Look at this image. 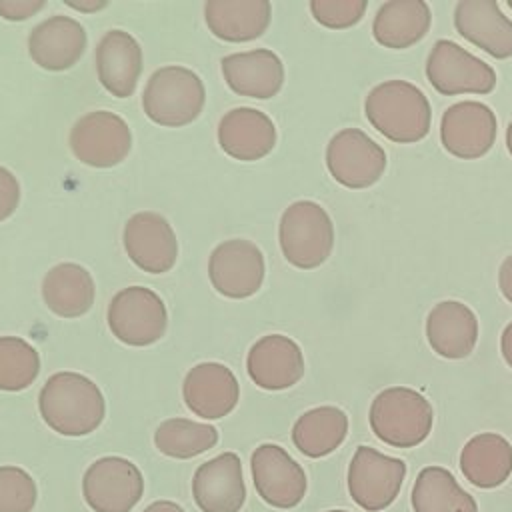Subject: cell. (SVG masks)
<instances>
[{
	"label": "cell",
	"instance_id": "6da1fadb",
	"mask_svg": "<svg viewBox=\"0 0 512 512\" xmlns=\"http://www.w3.org/2000/svg\"><path fill=\"white\" fill-rule=\"evenodd\" d=\"M38 410L48 428L76 438L94 432L102 424L106 400L88 376L56 372L44 382L38 394Z\"/></svg>",
	"mask_w": 512,
	"mask_h": 512
},
{
	"label": "cell",
	"instance_id": "7a4b0ae2",
	"mask_svg": "<svg viewBox=\"0 0 512 512\" xmlns=\"http://www.w3.org/2000/svg\"><path fill=\"white\" fill-rule=\"evenodd\" d=\"M364 114L372 128L396 144L420 142L432 126L426 94L406 80H386L364 100Z\"/></svg>",
	"mask_w": 512,
	"mask_h": 512
},
{
	"label": "cell",
	"instance_id": "3957f363",
	"mask_svg": "<svg viewBox=\"0 0 512 512\" xmlns=\"http://www.w3.org/2000/svg\"><path fill=\"white\" fill-rule=\"evenodd\" d=\"M368 420L378 440L394 448H412L432 432L434 410L420 392L406 386H392L376 394Z\"/></svg>",
	"mask_w": 512,
	"mask_h": 512
},
{
	"label": "cell",
	"instance_id": "277c9868",
	"mask_svg": "<svg viewBox=\"0 0 512 512\" xmlns=\"http://www.w3.org/2000/svg\"><path fill=\"white\" fill-rule=\"evenodd\" d=\"M206 90L200 76L184 66H162L148 78L142 92L144 114L166 128L194 122L204 110Z\"/></svg>",
	"mask_w": 512,
	"mask_h": 512
},
{
	"label": "cell",
	"instance_id": "5b68a950",
	"mask_svg": "<svg viewBox=\"0 0 512 512\" xmlns=\"http://www.w3.org/2000/svg\"><path fill=\"white\" fill-rule=\"evenodd\" d=\"M278 242L284 258L292 266L300 270L318 268L328 260L334 248L332 218L318 202H292L282 212Z\"/></svg>",
	"mask_w": 512,
	"mask_h": 512
},
{
	"label": "cell",
	"instance_id": "8992f818",
	"mask_svg": "<svg viewBox=\"0 0 512 512\" xmlns=\"http://www.w3.org/2000/svg\"><path fill=\"white\" fill-rule=\"evenodd\" d=\"M108 326L128 346H150L166 334L168 310L152 288L128 286L110 300Z\"/></svg>",
	"mask_w": 512,
	"mask_h": 512
},
{
	"label": "cell",
	"instance_id": "52a82bcc",
	"mask_svg": "<svg viewBox=\"0 0 512 512\" xmlns=\"http://www.w3.org/2000/svg\"><path fill=\"white\" fill-rule=\"evenodd\" d=\"M142 494L140 468L122 456L98 458L82 476V496L94 512H130Z\"/></svg>",
	"mask_w": 512,
	"mask_h": 512
},
{
	"label": "cell",
	"instance_id": "ba28073f",
	"mask_svg": "<svg viewBox=\"0 0 512 512\" xmlns=\"http://www.w3.org/2000/svg\"><path fill=\"white\" fill-rule=\"evenodd\" d=\"M406 478V462L370 446H358L348 466V492L366 512L388 508Z\"/></svg>",
	"mask_w": 512,
	"mask_h": 512
},
{
	"label": "cell",
	"instance_id": "9c48e42d",
	"mask_svg": "<svg viewBox=\"0 0 512 512\" xmlns=\"http://www.w3.org/2000/svg\"><path fill=\"white\" fill-rule=\"evenodd\" d=\"M426 78L444 96L490 94L496 88L494 68L452 40H438L432 46Z\"/></svg>",
	"mask_w": 512,
	"mask_h": 512
},
{
	"label": "cell",
	"instance_id": "30bf717a",
	"mask_svg": "<svg viewBox=\"0 0 512 512\" xmlns=\"http://www.w3.org/2000/svg\"><path fill=\"white\" fill-rule=\"evenodd\" d=\"M70 150L86 166L112 168L132 148L128 122L108 110H94L76 120L70 130Z\"/></svg>",
	"mask_w": 512,
	"mask_h": 512
},
{
	"label": "cell",
	"instance_id": "8fae6325",
	"mask_svg": "<svg viewBox=\"0 0 512 512\" xmlns=\"http://www.w3.org/2000/svg\"><path fill=\"white\" fill-rule=\"evenodd\" d=\"M386 152L366 132L344 128L326 146V168L330 176L352 190L376 184L386 170Z\"/></svg>",
	"mask_w": 512,
	"mask_h": 512
},
{
	"label": "cell",
	"instance_id": "7c38bea8",
	"mask_svg": "<svg viewBox=\"0 0 512 512\" xmlns=\"http://www.w3.org/2000/svg\"><path fill=\"white\" fill-rule=\"evenodd\" d=\"M266 276L264 254L244 238L220 242L208 258V278L218 294L234 300L254 296Z\"/></svg>",
	"mask_w": 512,
	"mask_h": 512
},
{
	"label": "cell",
	"instance_id": "4fadbf2b",
	"mask_svg": "<svg viewBox=\"0 0 512 512\" xmlns=\"http://www.w3.org/2000/svg\"><path fill=\"white\" fill-rule=\"evenodd\" d=\"M252 482L272 508L288 510L302 502L308 480L304 468L278 444H260L250 456Z\"/></svg>",
	"mask_w": 512,
	"mask_h": 512
},
{
	"label": "cell",
	"instance_id": "5bb4252c",
	"mask_svg": "<svg viewBox=\"0 0 512 512\" xmlns=\"http://www.w3.org/2000/svg\"><path fill=\"white\" fill-rule=\"evenodd\" d=\"M496 134V114L490 106L476 100L448 106L440 120V142L448 154L460 160H476L490 152Z\"/></svg>",
	"mask_w": 512,
	"mask_h": 512
},
{
	"label": "cell",
	"instance_id": "9a60e30c",
	"mask_svg": "<svg viewBox=\"0 0 512 512\" xmlns=\"http://www.w3.org/2000/svg\"><path fill=\"white\" fill-rule=\"evenodd\" d=\"M128 258L148 274L168 272L178 258V240L168 220L158 212H136L124 224Z\"/></svg>",
	"mask_w": 512,
	"mask_h": 512
},
{
	"label": "cell",
	"instance_id": "2e32d148",
	"mask_svg": "<svg viewBox=\"0 0 512 512\" xmlns=\"http://www.w3.org/2000/svg\"><path fill=\"white\" fill-rule=\"evenodd\" d=\"M192 498L202 512H240L246 502L240 456L222 452L200 464L192 476Z\"/></svg>",
	"mask_w": 512,
	"mask_h": 512
},
{
	"label": "cell",
	"instance_id": "e0dca14e",
	"mask_svg": "<svg viewBox=\"0 0 512 512\" xmlns=\"http://www.w3.org/2000/svg\"><path fill=\"white\" fill-rule=\"evenodd\" d=\"M250 380L264 390H286L304 376L302 348L284 334H268L256 340L246 356Z\"/></svg>",
	"mask_w": 512,
	"mask_h": 512
},
{
	"label": "cell",
	"instance_id": "ac0fdd59",
	"mask_svg": "<svg viewBox=\"0 0 512 512\" xmlns=\"http://www.w3.org/2000/svg\"><path fill=\"white\" fill-rule=\"evenodd\" d=\"M182 398L196 416L218 420L236 408L240 386L228 366L220 362H202L190 368L184 376Z\"/></svg>",
	"mask_w": 512,
	"mask_h": 512
},
{
	"label": "cell",
	"instance_id": "d6986e66",
	"mask_svg": "<svg viewBox=\"0 0 512 512\" xmlns=\"http://www.w3.org/2000/svg\"><path fill=\"white\" fill-rule=\"evenodd\" d=\"M86 42V30L76 18L56 14L32 28L28 36V52L40 68L62 72L82 58Z\"/></svg>",
	"mask_w": 512,
	"mask_h": 512
},
{
	"label": "cell",
	"instance_id": "ffe728a7",
	"mask_svg": "<svg viewBox=\"0 0 512 512\" xmlns=\"http://www.w3.org/2000/svg\"><path fill=\"white\" fill-rule=\"evenodd\" d=\"M456 32L492 58L512 56V20L496 0H460L454 8Z\"/></svg>",
	"mask_w": 512,
	"mask_h": 512
},
{
	"label": "cell",
	"instance_id": "44dd1931",
	"mask_svg": "<svg viewBox=\"0 0 512 512\" xmlns=\"http://www.w3.org/2000/svg\"><path fill=\"white\" fill-rule=\"evenodd\" d=\"M218 144L230 158L254 162L274 150L276 126L268 114L240 106L220 118Z\"/></svg>",
	"mask_w": 512,
	"mask_h": 512
},
{
	"label": "cell",
	"instance_id": "7402d4cb",
	"mask_svg": "<svg viewBox=\"0 0 512 512\" xmlns=\"http://www.w3.org/2000/svg\"><path fill=\"white\" fill-rule=\"evenodd\" d=\"M222 76L238 96L268 100L276 96L284 84V64L280 56L268 48L228 54L220 62Z\"/></svg>",
	"mask_w": 512,
	"mask_h": 512
},
{
	"label": "cell",
	"instance_id": "603a6c76",
	"mask_svg": "<svg viewBox=\"0 0 512 512\" xmlns=\"http://www.w3.org/2000/svg\"><path fill=\"white\" fill-rule=\"evenodd\" d=\"M142 48L126 30H108L96 46L100 84L116 98L134 94L142 74Z\"/></svg>",
	"mask_w": 512,
	"mask_h": 512
},
{
	"label": "cell",
	"instance_id": "cb8c5ba5",
	"mask_svg": "<svg viewBox=\"0 0 512 512\" xmlns=\"http://www.w3.org/2000/svg\"><path fill=\"white\" fill-rule=\"evenodd\" d=\"M426 338L430 348L448 360L466 358L478 340V318L458 300L438 302L426 318Z\"/></svg>",
	"mask_w": 512,
	"mask_h": 512
},
{
	"label": "cell",
	"instance_id": "d4e9b609",
	"mask_svg": "<svg viewBox=\"0 0 512 512\" xmlns=\"http://www.w3.org/2000/svg\"><path fill=\"white\" fill-rule=\"evenodd\" d=\"M204 20L220 40L250 42L270 26L272 4L268 0H208Z\"/></svg>",
	"mask_w": 512,
	"mask_h": 512
},
{
	"label": "cell",
	"instance_id": "484cf974",
	"mask_svg": "<svg viewBox=\"0 0 512 512\" xmlns=\"http://www.w3.org/2000/svg\"><path fill=\"white\" fill-rule=\"evenodd\" d=\"M432 24L430 6L424 0L384 2L372 22L374 40L392 50H404L420 42Z\"/></svg>",
	"mask_w": 512,
	"mask_h": 512
},
{
	"label": "cell",
	"instance_id": "4316f807",
	"mask_svg": "<svg viewBox=\"0 0 512 512\" xmlns=\"http://www.w3.org/2000/svg\"><path fill=\"white\" fill-rule=\"evenodd\" d=\"M94 296L92 274L76 262L56 264L42 280L44 304L60 318L84 316L92 308Z\"/></svg>",
	"mask_w": 512,
	"mask_h": 512
},
{
	"label": "cell",
	"instance_id": "83f0119b",
	"mask_svg": "<svg viewBox=\"0 0 512 512\" xmlns=\"http://www.w3.org/2000/svg\"><path fill=\"white\" fill-rule=\"evenodd\" d=\"M460 470L476 488H496L512 472V444L496 432L476 434L460 452Z\"/></svg>",
	"mask_w": 512,
	"mask_h": 512
},
{
	"label": "cell",
	"instance_id": "f1b7e54d",
	"mask_svg": "<svg viewBox=\"0 0 512 512\" xmlns=\"http://www.w3.org/2000/svg\"><path fill=\"white\" fill-rule=\"evenodd\" d=\"M348 434V416L336 406H318L304 412L292 426L294 446L308 458L334 452Z\"/></svg>",
	"mask_w": 512,
	"mask_h": 512
},
{
	"label": "cell",
	"instance_id": "f546056e",
	"mask_svg": "<svg viewBox=\"0 0 512 512\" xmlns=\"http://www.w3.org/2000/svg\"><path fill=\"white\" fill-rule=\"evenodd\" d=\"M414 512H478V504L442 466H426L412 486Z\"/></svg>",
	"mask_w": 512,
	"mask_h": 512
},
{
	"label": "cell",
	"instance_id": "4dcf8cb0",
	"mask_svg": "<svg viewBox=\"0 0 512 512\" xmlns=\"http://www.w3.org/2000/svg\"><path fill=\"white\" fill-rule=\"evenodd\" d=\"M218 444V430L212 424L188 418H168L154 432V446L168 458L188 460Z\"/></svg>",
	"mask_w": 512,
	"mask_h": 512
},
{
	"label": "cell",
	"instance_id": "1f68e13d",
	"mask_svg": "<svg viewBox=\"0 0 512 512\" xmlns=\"http://www.w3.org/2000/svg\"><path fill=\"white\" fill-rule=\"evenodd\" d=\"M40 372L38 350L20 336H0V390L20 392Z\"/></svg>",
	"mask_w": 512,
	"mask_h": 512
},
{
	"label": "cell",
	"instance_id": "d6a6232c",
	"mask_svg": "<svg viewBox=\"0 0 512 512\" xmlns=\"http://www.w3.org/2000/svg\"><path fill=\"white\" fill-rule=\"evenodd\" d=\"M36 500V482L24 468L0 466V512H32Z\"/></svg>",
	"mask_w": 512,
	"mask_h": 512
},
{
	"label": "cell",
	"instance_id": "836d02e7",
	"mask_svg": "<svg viewBox=\"0 0 512 512\" xmlns=\"http://www.w3.org/2000/svg\"><path fill=\"white\" fill-rule=\"evenodd\" d=\"M368 8L366 0H312L314 20L332 30H344L358 24Z\"/></svg>",
	"mask_w": 512,
	"mask_h": 512
},
{
	"label": "cell",
	"instance_id": "e575fe53",
	"mask_svg": "<svg viewBox=\"0 0 512 512\" xmlns=\"http://www.w3.org/2000/svg\"><path fill=\"white\" fill-rule=\"evenodd\" d=\"M20 202V182L4 166H0V222L10 218Z\"/></svg>",
	"mask_w": 512,
	"mask_h": 512
},
{
	"label": "cell",
	"instance_id": "d590c367",
	"mask_svg": "<svg viewBox=\"0 0 512 512\" xmlns=\"http://www.w3.org/2000/svg\"><path fill=\"white\" fill-rule=\"evenodd\" d=\"M46 6V0H0V16L4 20L20 22Z\"/></svg>",
	"mask_w": 512,
	"mask_h": 512
},
{
	"label": "cell",
	"instance_id": "8d00e7d4",
	"mask_svg": "<svg viewBox=\"0 0 512 512\" xmlns=\"http://www.w3.org/2000/svg\"><path fill=\"white\" fill-rule=\"evenodd\" d=\"M498 286H500V292L502 296L512 302V254L504 258V262L500 264V270H498Z\"/></svg>",
	"mask_w": 512,
	"mask_h": 512
},
{
	"label": "cell",
	"instance_id": "74e56055",
	"mask_svg": "<svg viewBox=\"0 0 512 512\" xmlns=\"http://www.w3.org/2000/svg\"><path fill=\"white\" fill-rule=\"evenodd\" d=\"M64 4L80 12H98L108 6L106 0H64Z\"/></svg>",
	"mask_w": 512,
	"mask_h": 512
},
{
	"label": "cell",
	"instance_id": "f35d334b",
	"mask_svg": "<svg viewBox=\"0 0 512 512\" xmlns=\"http://www.w3.org/2000/svg\"><path fill=\"white\" fill-rule=\"evenodd\" d=\"M500 350H502V356H504L506 364L512 368V322H510V324L504 328V332H502Z\"/></svg>",
	"mask_w": 512,
	"mask_h": 512
},
{
	"label": "cell",
	"instance_id": "ab89813d",
	"mask_svg": "<svg viewBox=\"0 0 512 512\" xmlns=\"http://www.w3.org/2000/svg\"><path fill=\"white\" fill-rule=\"evenodd\" d=\"M142 512H186V510L172 500H156V502L148 504Z\"/></svg>",
	"mask_w": 512,
	"mask_h": 512
},
{
	"label": "cell",
	"instance_id": "60d3db41",
	"mask_svg": "<svg viewBox=\"0 0 512 512\" xmlns=\"http://www.w3.org/2000/svg\"><path fill=\"white\" fill-rule=\"evenodd\" d=\"M506 148H508V152H510V156H512V122H510L508 128H506Z\"/></svg>",
	"mask_w": 512,
	"mask_h": 512
},
{
	"label": "cell",
	"instance_id": "b9f144b4",
	"mask_svg": "<svg viewBox=\"0 0 512 512\" xmlns=\"http://www.w3.org/2000/svg\"><path fill=\"white\" fill-rule=\"evenodd\" d=\"M326 512H348V510H326Z\"/></svg>",
	"mask_w": 512,
	"mask_h": 512
},
{
	"label": "cell",
	"instance_id": "7bdbcfd3",
	"mask_svg": "<svg viewBox=\"0 0 512 512\" xmlns=\"http://www.w3.org/2000/svg\"><path fill=\"white\" fill-rule=\"evenodd\" d=\"M508 6H510V8H512V0H508Z\"/></svg>",
	"mask_w": 512,
	"mask_h": 512
}]
</instances>
